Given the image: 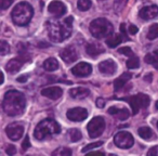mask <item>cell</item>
Wrapping results in <instances>:
<instances>
[{"label": "cell", "instance_id": "1", "mask_svg": "<svg viewBox=\"0 0 158 156\" xmlns=\"http://www.w3.org/2000/svg\"><path fill=\"white\" fill-rule=\"evenodd\" d=\"M26 106V99L22 92L16 90H10L5 95L2 108L6 114L9 116L21 115Z\"/></svg>", "mask_w": 158, "mask_h": 156}, {"label": "cell", "instance_id": "2", "mask_svg": "<svg viewBox=\"0 0 158 156\" xmlns=\"http://www.w3.org/2000/svg\"><path fill=\"white\" fill-rule=\"evenodd\" d=\"M73 16L64 19L62 22H49L48 33L49 37L53 42H62L72 35L73 31Z\"/></svg>", "mask_w": 158, "mask_h": 156}, {"label": "cell", "instance_id": "3", "mask_svg": "<svg viewBox=\"0 0 158 156\" xmlns=\"http://www.w3.org/2000/svg\"><path fill=\"white\" fill-rule=\"evenodd\" d=\"M33 8L28 2H20L12 10V21L19 26H26L33 18Z\"/></svg>", "mask_w": 158, "mask_h": 156}, {"label": "cell", "instance_id": "4", "mask_svg": "<svg viewBox=\"0 0 158 156\" xmlns=\"http://www.w3.org/2000/svg\"><path fill=\"white\" fill-rule=\"evenodd\" d=\"M61 132L60 125L52 118H47L41 120L35 128L34 137L37 140H44L48 136L51 134H57Z\"/></svg>", "mask_w": 158, "mask_h": 156}, {"label": "cell", "instance_id": "5", "mask_svg": "<svg viewBox=\"0 0 158 156\" xmlns=\"http://www.w3.org/2000/svg\"><path fill=\"white\" fill-rule=\"evenodd\" d=\"M90 32L92 34L93 37L97 39H102L104 37L112 35L114 32V26L110 21H107L104 18H99L93 20L90 23Z\"/></svg>", "mask_w": 158, "mask_h": 156}, {"label": "cell", "instance_id": "6", "mask_svg": "<svg viewBox=\"0 0 158 156\" xmlns=\"http://www.w3.org/2000/svg\"><path fill=\"white\" fill-rule=\"evenodd\" d=\"M121 100L127 101L130 104L133 115L138 114L139 111L142 110V108H146L149 105V102H151L149 97L147 95H144V93H139V95H131V97L121 98Z\"/></svg>", "mask_w": 158, "mask_h": 156}, {"label": "cell", "instance_id": "7", "mask_svg": "<svg viewBox=\"0 0 158 156\" xmlns=\"http://www.w3.org/2000/svg\"><path fill=\"white\" fill-rule=\"evenodd\" d=\"M87 129H88V133L90 136V138H98V137H100L104 132V129H105V120L101 116L94 117L88 124Z\"/></svg>", "mask_w": 158, "mask_h": 156}, {"label": "cell", "instance_id": "8", "mask_svg": "<svg viewBox=\"0 0 158 156\" xmlns=\"http://www.w3.org/2000/svg\"><path fill=\"white\" fill-rule=\"evenodd\" d=\"M114 143L116 146H118L119 149L127 150L133 145L134 139L130 132L128 131H120L118 133L115 134L114 137Z\"/></svg>", "mask_w": 158, "mask_h": 156}, {"label": "cell", "instance_id": "9", "mask_svg": "<svg viewBox=\"0 0 158 156\" xmlns=\"http://www.w3.org/2000/svg\"><path fill=\"white\" fill-rule=\"evenodd\" d=\"M28 59L29 57H27V55H20L19 57H14V59L10 60V61L8 62L6 68H7V70L9 73L14 74V73L19 72L26 62L29 61Z\"/></svg>", "mask_w": 158, "mask_h": 156}, {"label": "cell", "instance_id": "10", "mask_svg": "<svg viewBox=\"0 0 158 156\" xmlns=\"http://www.w3.org/2000/svg\"><path fill=\"white\" fill-rule=\"evenodd\" d=\"M66 116L72 121H82L88 117V111L84 108H74L67 111Z\"/></svg>", "mask_w": 158, "mask_h": 156}, {"label": "cell", "instance_id": "11", "mask_svg": "<svg viewBox=\"0 0 158 156\" xmlns=\"http://www.w3.org/2000/svg\"><path fill=\"white\" fill-rule=\"evenodd\" d=\"M6 133H7V136L9 137L12 141H18L19 139L22 138L23 133H24V127H23L21 124L13 123L7 127Z\"/></svg>", "mask_w": 158, "mask_h": 156}, {"label": "cell", "instance_id": "12", "mask_svg": "<svg viewBox=\"0 0 158 156\" xmlns=\"http://www.w3.org/2000/svg\"><path fill=\"white\" fill-rule=\"evenodd\" d=\"M60 57H61V59L67 64L74 63V62L78 59V54H77L76 49L72 46L64 48L63 50L60 52Z\"/></svg>", "mask_w": 158, "mask_h": 156}, {"label": "cell", "instance_id": "13", "mask_svg": "<svg viewBox=\"0 0 158 156\" xmlns=\"http://www.w3.org/2000/svg\"><path fill=\"white\" fill-rule=\"evenodd\" d=\"M91 72H92V66L89 63H86V62H80L72 68V73L75 76L78 77L88 76V75L91 74Z\"/></svg>", "mask_w": 158, "mask_h": 156}, {"label": "cell", "instance_id": "14", "mask_svg": "<svg viewBox=\"0 0 158 156\" xmlns=\"http://www.w3.org/2000/svg\"><path fill=\"white\" fill-rule=\"evenodd\" d=\"M158 15V7L155 5L148 6V7H143L142 9L139 12V16H140L142 20L149 21L155 19Z\"/></svg>", "mask_w": 158, "mask_h": 156}, {"label": "cell", "instance_id": "15", "mask_svg": "<svg viewBox=\"0 0 158 156\" xmlns=\"http://www.w3.org/2000/svg\"><path fill=\"white\" fill-rule=\"evenodd\" d=\"M99 70L104 75H113L117 70V64L113 60H105L99 64Z\"/></svg>", "mask_w": 158, "mask_h": 156}, {"label": "cell", "instance_id": "16", "mask_svg": "<svg viewBox=\"0 0 158 156\" xmlns=\"http://www.w3.org/2000/svg\"><path fill=\"white\" fill-rule=\"evenodd\" d=\"M48 10L51 14H53L54 16L59 18V16H62L66 13V6L64 5L61 1H52V2L49 5Z\"/></svg>", "mask_w": 158, "mask_h": 156}, {"label": "cell", "instance_id": "17", "mask_svg": "<svg viewBox=\"0 0 158 156\" xmlns=\"http://www.w3.org/2000/svg\"><path fill=\"white\" fill-rule=\"evenodd\" d=\"M41 95L44 97L48 98L51 100H57L62 97L63 95V90L60 87H48L41 90Z\"/></svg>", "mask_w": 158, "mask_h": 156}, {"label": "cell", "instance_id": "18", "mask_svg": "<svg viewBox=\"0 0 158 156\" xmlns=\"http://www.w3.org/2000/svg\"><path fill=\"white\" fill-rule=\"evenodd\" d=\"M108 114L113 115V116L117 117L120 120H125L129 117L130 112L128 108H117V106H112L108 108Z\"/></svg>", "mask_w": 158, "mask_h": 156}, {"label": "cell", "instance_id": "19", "mask_svg": "<svg viewBox=\"0 0 158 156\" xmlns=\"http://www.w3.org/2000/svg\"><path fill=\"white\" fill-rule=\"evenodd\" d=\"M86 52H87V54H89L90 57H94L100 55L101 53L105 52V49L100 44H98V42H89L86 46Z\"/></svg>", "mask_w": 158, "mask_h": 156}, {"label": "cell", "instance_id": "20", "mask_svg": "<svg viewBox=\"0 0 158 156\" xmlns=\"http://www.w3.org/2000/svg\"><path fill=\"white\" fill-rule=\"evenodd\" d=\"M132 75L130 73H123L120 77H118L117 79H115L114 82V89L115 91H119L125 87V85L131 79Z\"/></svg>", "mask_w": 158, "mask_h": 156}, {"label": "cell", "instance_id": "21", "mask_svg": "<svg viewBox=\"0 0 158 156\" xmlns=\"http://www.w3.org/2000/svg\"><path fill=\"white\" fill-rule=\"evenodd\" d=\"M69 95L74 99H85V98L89 97L90 91L89 89L84 88V87H78V88H73L69 90Z\"/></svg>", "mask_w": 158, "mask_h": 156}, {"label": "cell", "instance_id": "22", "mask_svg": "<svg viewBox=\"0 0 158 156\" xmlns=\"http://www.w3.org/2000/svg\"><path fill=\"white\" fill-rule=\"evenodd\" d=\"M123 42V34H112L106 39V44L110 48H115Z\"/></svg>", "mask_w": 158, "mask_h": 156}, {"label": "cell", "instance_id": "23", "mask_svg": "<svg viewBox=\"0 0 158 156\" xmlns=\"http://www.w3.org/2000/svg\"><path fill=\"white\" fill-rule=\"evenodd\" d=\"M138 133L141 138H143L144 140H147V141H151L155 138V133L154 131L151 129L149 127H141L139 128L138 130Z\"/></svg>", "mask_w": 158, "mask_h": 156}, {"label": "cell", "instance_id": "24", "mask_svg": "<svg viewBox=\"0 0 158 156\" xmlns=\"http://www.w3.org/2000/svg\"><path fill=\"white\" fill-rule=\"evenodd\" d=\"M44 68L48 72H53L59 68V62L54 57H49L44 62Z\"/></svg>", "mask_w": 158, "mask_h": 156}, {"label": "cell", "instance_id": "25", "mask_svg": "<svg viewBox=\"0 0 158 156\" xmlns=\"http://www.w3.org/2000/svg\"><path fill=\"white\" fill-rule=\"evenodd\" d=\"M68 137H69L72 142H77V141H79L82 138V133H81V131L79 129H77V128H73V129H70L69 131H68Z\"/></svg>", "mask_w": 158, "mask_h": 156}, {"label": "cell", "instance_id": "26", "mask_svg": "<svg viewBox=\"0 0 158 156\" xmlns=\"http://www.w3.org/2000/svg\"><path fill=\"white\" fill-rule=\"evenodd\" d=\"M147 38L149 40H154L158 38V24H153L149 26L147 32Z\"/></svg>", "mask_w": 158, "mask_h": 156}, {"label": "cell", "instance_id": "27", "mask_svg": "<svg viewBox=\"0 0 158 156\" xmlns=\"http://www.w3.org/2000/svg\"><path fill=\"white\" fill-rule=\"evenodd\" d=\"M139 66H140V60L135 55L129 57V60L127 61V67L130 68V70H135Z\"/></svg>", "mask_w": 158, "mask_h": 156}, {"label": "cell", "instance_id": "28", "mask_svg": "<svg viewBox=\"0 0 158 156\" xmlns=\"http://www.w3.org/2000/svg\"><path fill=\"white\" fill-rule=\"evenodd\" d=\"M145 62L148 64H157L158 63V49L153 53H148L145 55Z\"/></svg>", "mask_w": 158, "mask_h": 156}, {"label": "cell", "instance_id": "29", "mask_svg": "<svg viewBox=\"0 0 158 156\" xmlns=\"http://www.w3.org/2000/svg\"><path fill=\"white\" fill-rule=\"evenodd\" d=\"M91 6H92L91 0H78V2H77V7L80 11H87L90 9Z\"/></svg>", "mask_w": 158, "mask_h": 156}, {"label": "cell", "instance_id": "30", "mask_svg": "<svg viewBox=\"0 0 158 156\" xmlns=\"http://www.w3.org/2000/svg\"><path fill=\"white\" fill-rule=\"evenodd\" d=\"M72 150L69 149V147H59V149H56L55 151H53L52 155H63V156H67V155H72Z\"/></svg>", "mask_w": 158, "mask_h": 156}, {"label": "cell", "instance_id": "31", "mask_svg": "<svg viewBox=\"0 0 158 156\" xmlns=\"http://www.w3.org/2000/svg\"><path fill=\"white\" fill-rule=\"evenodd\" d=\"M10 53V46L9 44H7V41L2 40L1 44H0V54L1 55H6Z\"/></svg>", "mask_w": 158, "mask_h": 156}, {"label": "cell", "instance_id": "32", "mask_svg": "<svg viewBox=\"0 0 158 156\" xmlns=\"http://www.w3.org/2000/svg\"><path fill=\"white\" fill-rule=\"evenodd\" d=\"M127 2H128V0H115V2H114L115 10H116L117 12H119L120 10H123V8L126 7Z\"/></svg>", "mask_w": 158, "mask_h": 156}, {"label": "cell", "instance_id": "33", "mask_svg": "<svg viewBox=\"0 0 158 156\" xmlns=\"http://www.w3.org/2000/svg\"><path fill=\"white\" fill-rule=\"evenodd\" d=\"M102 144H103V142H102V141L94 142V143H90V144H88L87 146H85L84 149H82V152H84V153H86V152H89L90 150H93V149H95V147L101 146Z\"/></svg>", "mask_w": 158, "mask_h": 156}, {"label": "cell", "instance_id": "34", "mask_svg": "<svg viewBox=\"0 0 158 156\" xmlns=\"http://www.w3.org/2000/svg\"><path fill=\"white\" fill-rule=\"evenodd\" d=\"M118 51H119V53L128 55V57H132V55H134L133 51H132L131 48H129V47H123V48H120Z\"/></svg>", "mask_w": 158, "mask_h": 156}, {"label": "cell", "instance_id": "35", "mask_svg": "<svg viewBox=\"0 0 158 156\" xmlns=\"http://www.w3.org/2000/svg\"><path fill=\"white\" fill-rule=\"evenodd\" d=\"M13 2V0H0V6H1V9L6 10L10 7Z\"/></svg>", "mask_w": 158, "mask_h": 156}, {"label": "cell", "instance_id": "36", "mask_svg": "<svg viewBox=\"0 0 158 156\" xmlns=\"http://www.w3.org/2000/svg\"><path fill=\"white\" fill-rule=\"evenodd\" d=\"M29 146H31V141H29L28 136H26V137H25V139H24V141H23V143H22L23 151H26V150H28Z\"/></svg>", "mask_w": 158, "mask_h": 156}, {"label": "cell", "instance_id": "37", "mask_svg": "<svg viewBox=\"0 0 158 156\" xmlns=\"http://www.w3.org/2000/svg\"><path fill=\"white\" fill-rule=\"evenodd\" d=\"M6 152H7L8 155H14V154L16 153V149L14 145H9V146L7 147V150H6Z\"/></svg>", "mask_w": 158, "mask_h": 156}, {"label": "cell", "instance_id": "38", "mask_svg": "<svg viewBox=\"0 0 158 156\" xmlns=\"http://www.w3.org/2000/svg\"><path fill=\"white\" fill-rule=\"evenodd\" d=\"M138 32H139V28L135 26V25H133V24L129 25V34H131V35H135Z\"/></svg>", "mask_w": 158, "mask_h": 156}, {"label": "cell", "instance_id": "39", "mask_svg": "<svg viewBox=\"0 0 158 156\" xmlns=\"http://www.w3.org/2000/svg\"><path fill=\"white\" fill-rule=\"evenodd\" d=\"M97 106L100 108H104V106H105V101H104L103 99H101V98H99V99L97 100Z\"/></svg>", "mask_w": 158, "mask_h": 156}, {"label": "cell", "instance_id": "40", "mask_svg": "<svg viewBox=\"0 0 158 156\" xmlns=\"http://www.w3.org/2000/svg\"><path fill=\"white\" fill-rule=\"evenodd\" d=\"M158 153V147L157 146H154L147 152V155H157Z\"/></svg>", "mask_w": 158, "mask_h": 156}, {"label": "cell", "instance_id": "41", "mask_svg": "<svg viewBox=\"0 0 158 156\" xmlns=\"http://www.w3.org/2000/svg\"><path fill=\"white\" fill-rule=\"evenodd\" d=\"M16 80H18L19 82H25L27 80V76H26V75H22V76L18 77V78H16Z\"/></svg>", "mask_w": 158, "mask_h": 156}, {"label": "cell", "instance_id": "42", "mask_svg": "<svg viewBox=\"0 0 158 156\" xmlns=\"http://www.w3.org/2000/svg\"><path fill=\"white\" fill-rule=\"evenodd\" d=\"M120 32H121V34H123V36H126V38H128L127 37V32H126V24H121L120 25Z\"/></svg>", "mask_w": 158, "mask_h": 156}, {"label": "cell", "instance_id": "43", "mask_svg": "<svg viewBox=\"0 0 158 156\" xmlns=\"http://www.w3.org/2000/svg\"><path fill=\"white\" fill-rule=\"evenodd\" d=\"M88 156H99V155H104V153L103 152H91V153H89V154H87Z\"/></svg>", "mask_w": 158, "mask_h": 156}, {"label": "cell", "instance_id": "44", "mask_svg": "<svg viewBox=\"0 0 158 156\" xmlns=\"http://www.w3.org/2000/svg\"><path fill=\"white\" fill-rule=\"evenodd\" d=\"M152 76H153L152 74L146 75V76H145V80H146V82H152Z\"/></svg>", "mask_w": 158, "mask_h": 156}, {"label": "cell", "instance_id": "45", "mask_svg": "<svg viewBox=\"0 0 158 156\" xmlns=\"http://www.w3.org/2000/svg\"><path fill=\"white\" fill-rule=\"evenodd\" d=\"M155 108H156V110H157V111H158V101H157V102H156V104H155Z\"/></svg>", "mask_w": 158, "mask_h": 156}, {"label": "cell", "instance_id": "46", "mask_svg": "<svg viewBox=\"0 0 158 156\" xmlns=\"http://www.w3.org/2000/svg\"><path fill=\"white\" fill-rule=\"evenodd\" d=\"M157 127H158V123H157Z\"/></svg>", "mask_w": 158, "mask_h": 156}]
</instances>
